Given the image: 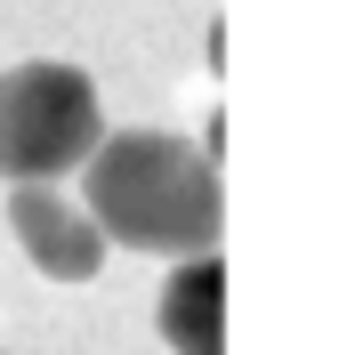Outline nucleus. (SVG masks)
Masks as SVG:
<instances>
[{
    "label": "nucleus",
    "instance_id": "1",
    "mask_svg": "<svg viewBox=\"0 0 363 355\" xmlns=\"http://www.w3.org/2000/svg\"><path fill=\"white\" fill-rule=\"evenodd\" d=\"M89 218L105 242L121 250H154V259H210L218 250V154L178 130H105L89 154Z\"/></svg>",
    "mask_w": 363,
    "mask_h": 355
},
{
    "label": "nucleus",
    "instance_id": "2",
    "mask_svg": "<svg viewBox=\"0 0 363 355\" xmlns=\"http://www.w3.org/2000/svg\"><path fill=\"white\" fill-rule=\"evenodd\" d=\"M97 145H105V106L81 65L25 57L0 73V178L9 186L81 178Z\"/></svg>",
    "mask_w": 363,
    "mask_h": 355
},
{
    "label": "nucleus",
    "instance_id": "3",
    "mask_svg": "<svg viewBox=\"0 0 363 355\" xmlns=\"http://www.w3.org/2000/svg\"><path fill=\"white\" fill-rule=\"evenodd\" d=\"M9 235L49 283H97L105 250H113L97 235L89 202H73L65 186H9Z\"/></svg>",
    "mask_w": 363,
    "mask_h": 355
},
{
    "label": "nucleus",
    "instance_id": "4",
    "mask_svg": "<svg viewBox=\"0 0 363 355\" xmlns=\"http://www.w3.org/2000/svg\"><path fill=\"white\" fill-rule=\"evenodd\" d=\"M154 323L178 355H226V266L210 259H178L154 299Z\"/></svg>",
    "mask_w": 363,
    "mask_h": 355
}]
</instances>
